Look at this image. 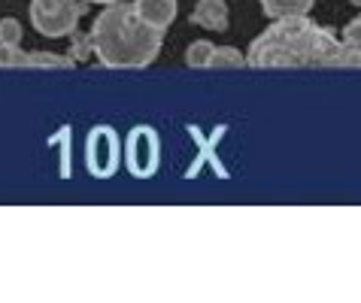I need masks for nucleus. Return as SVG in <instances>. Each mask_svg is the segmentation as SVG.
<instances>
[{
  "label": "nucleus",
  "mask_w": 361,
  "mask_h": 303,
  "mask_svg": "<svg viewBox=\"0 0 361 303\" xmlns=\"http://www.w3.org/2000/svg\"><path fill=\"white\" fill-rule=\"evenodd\" d=\"M88 4H104V6H109V4H118V0H88Z\"/></svg>",
  "instance_id": "nucleus-15"
},
{
  "label": "nucleus",
  "mask_w": 361,
  "mask_h": 303,
  "mask_svg": "<svg viewBox=\"0 0 361 303\" xmlns=\"http://www.w3.org/2000/svg\"><path fill=\"white\" fill-rule=\"evenodd\" d=\"M246 58L237 52L234 46H216L213 61H209V70H225V67H243Z\"/></svg>",
  "instance_id": "nucleus-11"
},
{
  "label": "nucleus",
  "mask_w": 361,
  "mask_h": 303,
  "mask_svg": "<svg viewBox=\"0 0 361 303\" xmlns=\"http://www.w3.org/2000/svg\"><path fill=\"white\" fill-rule=\"evenodd\" d=\"M22 43V25L16 18H0V46H18Z\"/></svg>",
  "instance_id": "nucleus-13"
},
{
  "label": "nucleus",
  "mask_w": 361,
  "mask_h": 303,
  "mask_svg": "<svg viewBox=\"0 0 361 303\" xmlns=\"http://www.w3.org/2000/svg\"><path fill=\"white\" fill-rule=\"evenodd\" d=\"M0 67H52V70H73V58L49 55V52H22L18 46H0Z\"/></svg>",
  "instance_id": "nucleus-6"
},
{
  "label": "nucleus",
  "mask_w": 361,
  "mask_h": 303,
  "mask_svg": "<svg viewBox=\"0 0 361 303\" xmlns=\"http://www.w3.org/2000/svg\"><path fill=\"white\" fill-rule=\"evenodd\" d=\"M85 164L92 176L106 179L116 173L118 167V137L113 128H94L85 143Z\"/></svg>",
  "instance_id": "nucleus-5"
},
{
  "label": "nucleus",
  "mask_w": 361,
  "mask_h": 303,
  "mask_svg": "<svg viewBox=\"0 0 361 303\" xmlns=\"http://www.w3.org/2000/svg\"><path fill=\"white\" fill-rule=\"evenodd\" d=\"M94 55L104 67L113 70H140L149 67L164 46V30L140 18L134 4H109L94 18L92 27Z\"/></svg>",
  "instance_id": "nucleus-2"
},
{
  "label": "nucleus",
  "mask_w": 361,
  "mask_h": 303,
  "mask_svg": "<svg viewBox=\"0 0 361 303\" xmlns=\"http://www.w3.org/2000/svg\"><path fill=\"white\" fill-rule=\"evenodd\" d=\"M88 52H94L92 34L88 37H73V58H88Z\"/></svg>",
  "instance_id": "nucleus-14"
},
{
  "label": "nucleus",
  "mask_w": 361,
  "mask_h": 303,
  "mask_svg": "<svg viewBox=\"0 0 361 303\" xmlns=\"http://www.w3.org/2000/svg\"><path fill=\"white\" fill-rule=\"evenodd\" d=\"M137 13L140 18H146L149 25L167 30V25H173L176 18V0H137Z\"/></svg>",
  "instance_id": "nucleus-8"
},
{
  "label": "nucleus",
  "mask_w": 361,
  "mask_h": 303,
  "mask_svg": "<svg viewBox=\"0 0 361 303\" xmlns=\"http://www.w3.org/2000/svg\"><path fill=\"white\" fill-rule=\"evenodd\" d=\"M192 25L207 30H228V6L225 0H197L192 9Z\"/></svg>",
  "instance_id": "nucleus-7"
},
{
  "label": "nucleus",
  "mask_w": 361,
  "mask_h": 303,
  "mask_svg": "<svg viewBox=\"0 0 361 303\" xmlns=\"http://www.w3.org/2000/svg\"><path fill=\"white\" fill-rule=\"evenodd\" d=\"M85 9L88 0H31V22L37 34L61 39L76 34V25Z\"/></svg>",
  "instance_id": "nucleus-3"
},
{
  "label": "nucleus",
  "mask_w": 361,
  "mask_h": 303,
  "mask_svg": "<svg viewBox=\"0 0 361 303\" xmlns=\"http://www.w3.org/2000/svg\"><path fill=\"white\" fill-rule=\"evenodd\" d=\"M343 46L349 52V64L353 67H361V16L353 18L343 30Z\"/></svg>",
  "instance_id": "nucleus-10"
},
{
  "label": "nucleus",
  "mask_w": 361,
  "mask_h": 303,
  "mask_svg": "<svg viewBox=\"0 0 361 303\" xmlns=\"http://www.w3.org/2000/svg\"><path fill=\"white\" fill-rule=\"evenodd\" d=\"M316 0H262V9L267 18H292V16H307Z\"/></svg>",
  "instance_id": "nucleus-9"
},
{
  "label": "nucleus",
  "mask_w": 361,
  "mask_h": 303,
  "mask_svg": "<svg viewBox=\"0 0 361 303\" xmlns=\"http://www.w3.org/2000/svg\"><path fill=\"white\" fill-rule=\"evenodd\" d=\"M246 64L258 70L292 67H353L343 39L307 16L274 18L264 34L249 43Z\"/></svg>",
  "instance_id": "nucleus-1"
},
{
  "label": "nucleus",
  "mask_w": 361,
  "mask_h": 303,
  "mask_svg": "<svg viewBox=\"0 0 361 303\" xmlns=\"http://www.w3.org/2000/svg\"><path fill=\"white\" fill-rule=\"evenodd\" d=\"M213 52H216V46L213 43H207V39H197V43H192V49H188V55H185V64L188 67H209V61H213Z\"/></svg>",
  "instance_id": "nucleus-12"
},
{
  "label": "nucleus",
  "mask_w": 361,
  "mask_h": 303,
  "mask_svg": "<svg viewBox=\"0 0 361 303\" xmlns=\"http://www.w3.org/2000/svg\"><path fill=\"white\" fill-rule=\"evenodd\" d=\"M349 4H353V6H361V0H349Z\"/></svg>",
  "instance_id": "nucleus-16"
},
{
  "label": "nucleus",
  "mask_w": 361,
  "mask_h": 303,
  "mask_svg": "<svg viewBox=\"0 0 361 303\" xmlns=\"http://www.w3.org/2000/svg\"><path fill=\"white\" fill-rule=\"evenodd\" d=\"M128 170L140 179L155 176L158 161H161V146H158V134L152 128H134L128 137Z\"/></svg>",
  "instance_id": "nucleus-4"
}]
</instances>
